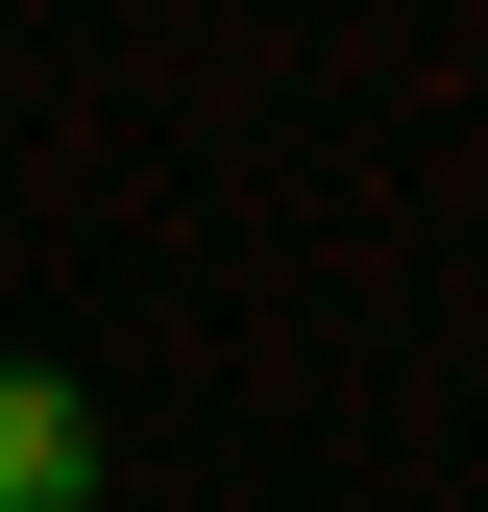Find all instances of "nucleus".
<instances>
[{
    "instance_id": "obj_1",
    "label": "nucleus",
    "mask_w": 488,
    "mask_h": 512,
    "mask_svg": "<svg viewBox=\"0 0 488 512\" xmlns=\"http://www.w3.org/2000/svg\"><path fill=\"white\" fill-rule=\"evenodd\" d=\"M98 488V439H74V391L49 366H0V512H74Z\"/></svg>"
}]
</instances>
